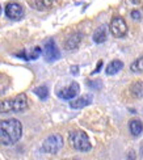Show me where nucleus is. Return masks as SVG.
<instances>
[{
  "label": "nucleus",
  "instance_id": "1",
  "mask_svg": "<svg viewBox=\"0 0 143 160\" xmlns=\"http://www.w3.org/2000/svg\"><path fill=\"white\" fill-rule=\"evenodd\" d=\"M23 135V125L16 118L0 121V144L13 146Z\"/></svg>",
  "mask_w": 143,
  "mask_h": 160
},
{
  "label": "nucleus",
  "instance_id": "2",
  "mask_svg": "<svg viewBox=\"0 0 143 160\" xmlns=\"http://www.w3.org/2000/svg\"><path fill=\"white\" fill-rule=\"evenodd\" d=\"M28 108V97L25 93H20L16 97L4 100L0 102V113H20Z\"/></svg>",
  "mask_w": 143,
  "mask_h": 160
},
{
  "label": "nucleus",
  "instance_id": "3",
  "mask_svg": "<svg viewBox=\"0 0 143 160\" xmlns=\"http://www.w3.org/2000/svg\"><path fill=\"white\" fill-rule=\"evenodd\" d=\"M69 142L72 146V148H75L76 151H80V152H87V151H89L91 147H92L88 135L84 131H80V130L70 132Z\"/></svg>",
  "mask_w": 143,
  "mask_h": 160
},
{
  "label": "nucleus",
  "instance_id": "4",
  "mask_svg": "<svg viewBox=\"0 0 143 160\" xmlns=\"http://www.w3.org/2000/svg\"><path fill=\"white\" fill-rule=\"evenodd\" d=\"M63 146V138L62 135L59 134H53L50 137H47L43 143H42V150L46 152V154H50V155H54L62 148Z\"/></svg>",
  "mask_w": 143,
  "mask_h": 160
},
{
  "label": "nucleus",
  "instance_id": "5",
  "mask_svg": "<svg viewBox=\"0 0 143 160\" xmlns=\"http://www.w3.org/2000/svg\"><path fill=\"white\" fill-rule=\"evenodd\" d=\"M109 29H110V33L115 37V38H122L127 34V25L126 21L122 17H114L110 25H109Z\"/></svg>",
  "mask_w": 143,
  "mask_h": 160
},
{
  "label": "nucleus",
  "instance_id": "6",
  "mask_svg": "<svg viewBox=\"0 0 143 160\" xmlns=\"http://www.w3.org/2000/svg\"><path fill=\"white\" fill-rule=\"evenodd\" d=\"M25 15L24 8L21 4H18L16 2H11L5 5V16L11 20H21Z\"/></svg>",
  "mask_w": 143,
  "mask_h": 160
},
{
  "label": "nucleus",
  "instance_id": "7",
  "mask_svg": "<svg viewBox=\"0 0 143 160\" xmlns=\"http://www.w3.org/2000/svg\"><path fill=\"white\" fill-rule=\"evenodd\" d=\"M43 57L46 59V62H55L60 58V52H59L57 45H55V42H54L53 39H49V41L45 43Z\"/></svg>",
  "mask_w": 143,
  "mask_h": 160
},
{
  "label": "nucleus",
  "instance_id": "8",
  "mask_svg": "<svg viewBox=\"0 0 143 160\" xmlns=\"http://www.w3.org/2000/svg\"><path fill=\"white\" fill-rule=\"evenodd\" d=\"M79 91H80L79 84L76 82H72L69 87H66V88L57 92V95H58L59 98H62V100H72L79 95Z\"/></svg>",
  "mask_w": 143,
  "mask_h": 160
},
{
  "label": "nucleus",
  "instance_id": "9",
  "mask_svg": "<svg viewBox=\"0 0 143 160\" xmlns=\"http://www.w3.org/2000/svg\"><path fill=\"white\" fill-rule=\"evenodd\" d=\"M81 38H83V34L81 33H72V34L66 39L64 42V48L69 51H74L79 48V45L81 42Z\"/></svg>",
  "mask_w": 143,
  "mask_h": 160
},
{
  "label": "nucleus",
  "instance_id": "10",
  "mask_svg": "<svg viewBox=\"0 0 143 160\" xmlns=\"http://www.w3.org/2000/svg\"><path fill=\"white\" fill-rule=\"evenodd\" d=\"M29 4L37 11H47L57 4V0H30Z\"/></svg>",
  "mask_w": 143,
  "mask_h": 160
},
{
  "label": "nucleus",
  "instance_id": "11",
  "mask_svg": "<svg viewBox=\"0 0 143 160\" xmlns=\"http://www.w3.org/2000/svg\"><path fill=\"white\" fill-rule=\"evenodd\" d=\"M92 95H84V96H81L79 98H72V101L70 102V106L72 109H81V108H84V106H88L91 102H92Z\"/></svg>",
  "mask_w": 143,
  "mask_h": 160
},
{
  "label": "nucleus",
  "instance_id": "12",
  "mask_svg": "<svg viewBox=\"0 0 143 160\" xmlns=\"http://www.w3.org/2000/svg\"><path fill=\"white\" fill-rule=\"evenodd\" d=\"M108 38V29L105 25H101L93 33V41L96 43H104Z\"/></svg>",
  "mask_w": 143,
  "mask_h": 160
},
{
  "label": "nucleus",
  "instance_id": "13",
  "mask_svg": "<svg viewBox=\"0 0 143 160\" xmlns=\"http://www.w3.org/2000/svg\"><path fill=\"white\" fill-rule=\"evenodd\" d=\"M42 54V50H41V48H34L32 51H30V54H26L25 51H23V52H18V54H16V57H18V58H23L24 61H34V59H37V58H39V55Z\"/></svg>",
  "mask_w": 143,
  "mask_h": 160
},
{
  "label": "nucleus",
  "instance_id": "14",
  "mask_svg": "<svg viewBox=\"0 0 143 160\" xmlns=\"http://www.w3.org/2000/svg\"><path fill=\"white\" fill-rule=\"evenodd\" d=\"M124 68V62L118 61V59H114L113 62H110L106 67V75H115Z\"/></svg>",
  "mask_w": 143,
  "mask_h": 160
},
{
  "label": "nucleus",
  "instance_id": "15",
  "mask_svg": "<svg viewBox=\"0 0 143 160\" xmlns=\"http://www.w3.org/2000/svg\"><path fill=\"white\" fill-rule=\"evenodd\" d=\"M129 130H130V132L134 137H139L143 131L142 121H139V119H131V121L129 122Z\"/></svg>",
  "mask_w": 143,
  "mask_h": 160
},
{
  "label": "nucleus",
  "instance_id": "16",
  "mask_svg": "<svg viewBox=\"0 0 143 160\" xmlns=\"http://www.w3.org/2000/svg\"><path fill=\"white\" fill-rule=\"evenodd\" d=\"M130 93L135 98H142L143 97V82L137 80L130 85Z\"/></svg>",
  "mask_w": 143,
  "mask_h": 160
},
{
  "label": "nucleus",
  "instance_id": "17",
  "mask_svg": "<svg viewBox=\"0 0 143 160\" xmlns=\"http://www.w3.org/2000/svg\"><path fill=\"white\" fill-rule=\"evenodd\" d=\"M130 70H131L133 72H137V74H139V72H143V54H142L139 58H137V59H135V61L131 63Z\"/></svg>",
  "mask_w": 143,
  "mask_h": 160
},
{
  "label": "nucleus",
  "instance_id": "18",
  "mask_svg": "<svg viewBox=\"0 0 143 160\" xmlns=\"http://www.w3.org/2000/svg\"><path fill=\"white\" fill-rule=\"evenodd\" d=\"M34 93L41 100H46L47 96H49V88H47L46 85H39L34 89Z\"/></svg>",
  "mask_w": 143,
  "mask_h": 160
},
{
  "label": "nucleus",
  "instance_id": "19",
  "mask_svg": "<svg viewBox=\"0 0 143 160\" xmlns=\"http://www.w3.org/2000/svg\"><path fill=\"white\" fill-rule=\"evenodd\" d=\"M142 15H140V12L139 11H133L131 12V18H134L135 21H138V20H140Z\"/></svg>",
  "mask_w": 143,
  "mask_h": 160
},
{
  "label": "nucleus",
  "instance_id": "20",
  "mask_svg": "<svg viewBox=\"0 0 143 160\" xmlns=\"http://www.w3.org/2000/svg\"><path fill=\"white\" fill-rule=\"evenodd\" d=\"M101 67H103V61H100L99 63H97V67L96 68H94V71L92 72V74H97V72L101 70Z\"/></svg>",
  "mask_w": 143,
  "mask_h": 160
},
{
  "label": "nucleus",
  "instance_id": "21",
  "mask_svg": "<svg viewBox=\"0 0 143 160\" xmlns=\"http://www.w3.org/2000/svg\"><path fill=\"white\" fill-rule=\"evenodd\" d=\"M71 74L72 75H78L79 74V67H78V66H72V67H71Z\"/></svg>",
  "mask_w": 143,
  "mask_h": 160
},
{
  "label": "nucleus",
  "instance_id": "22",
  "mask_svg": "<svg viewBox=\"0 0 143 160\" xmlns=\"http://www.w3.org/2000/svg\"><path fill=\"white\" fill-rule=\"evenodd\" d=\"M131 2H133L134 4H139V3L142 2V0H131Z\"/></svg>",
  "mask_w": 143,
  "mask_h": 160
},
{
  "label": "nucleus",
  "instance_id": "23",
  "mask_svg": "<svg viewBox=\"0 0 143 160\" xmlns=\"http://www.w3.org/2000/svg\"><path fill=\"white\" fill-rule=\"evenodd\" d=\"M0 13H2V7H0Z\"/></svg>",
  "mask_w": 143,
  "mask_h": 160
}]
</instances>
